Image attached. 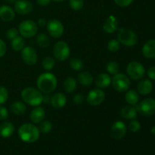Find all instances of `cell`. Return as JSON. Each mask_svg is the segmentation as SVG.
<instances>
[{"label":"cell","mask_w":155,"mask_h":155,"mask_svg":"<svg viewBox=\"0 0 155 155\" xmlns=\"http://www.w3.org/2000/svg\"><path fill=\"white\" fill-rule=\"evenodd\" d=\"M147 75L151 80H155V66L151 67L147 71Z\"/></svg>","instance_id":"cell-43"},{"label":"cell","mask_w":155,"mask_h":155,"mask_svg":"<svg viewBox=\"0 0 155 155\" xmlns=\"http://www.w3.org/2000/svg\"><path fill=\"white\" fill-rule=\"evenodd\" d=\"M53 55L54 59L59 61L68 60L71 55V49L67 42L64 41H58L53 47Z\"/></svg>","instance_id":"cell-7"},{"label":"cell","mask_w":155,"mask_h":155,"mask_svg":"<svg viewBox=\"0 0 155 155\" xmlns=\"http://www.w3.org/2000/svg\"><path fill=\"white\" fill-rule=\"evenodd\" d=\"M64 89L68 93H72L77 89V81L74 77H68L66 80L64 81L63 84Z\"/></svg>","instance_id":"cell-27"},{"label":"cell","mask_w":155,"mask_h":155,"mask_svg":"<svg viewBox=\"0 0 155 155\" xmlns=\"http://www.w3.org/2000/svg\"><path fill=\"white\" fill-rule=\"evenodd\" d=\"M77 81L81 86H90L93 83V76L87 71H83L77 76Z\"/></svg>","instance_id":"cell-24"},{"label":"cell","mask_w":155,"mask_h":155,"mask_svg":"<svg viewBox=\"0 0 155 155\" xmlns=\"http://www.w3.org/2000/svg\"><path fill=\"white\" fill-rule=\"evenodd\" d=\"M15 12L12 7L7 5L0 6V19L5 22H9L15 19Z\"/></svg>","instance_id":"cell-17"},{"label":"cell","mask_w":155,"mask_h":155,"mask_svg":"<svg viewBox=\"0 0 155 155\" xmlns=\"http://www.w3.org/2000/svg\"><path fill=\"white\" fill-rule=\"evenodd\" d=\"M40 132L37 127L33 124H22L18 129V136L20 139L26 143H33L39 139Z\"/></svg>","instance_id":"cell-2"},{"label":"cell","mask_w":155,"mask_h":155,"mask_svg":"<svg viewBox=\"0 0 155 155\" xmlns=\"http://www.w3.org/2000/svg\"><path fill=\"white\" fill-rule=\"evenodd\" d=\"M11 46L15 51H21L25 47V40L22 36H18L11 42Z\"/></svg>","instance_id":"cell-28"},{"label":"cell","mask_w":155,"mask_h":155,"mask_svg":"<svg viewBox=\"0 0 155 155\" xmlns=\"http://www.w3.org/2000/svg\"><path fill=\"white\" fill-rule=\"evenodd\" d=\"M21 97L23 101L29 105L37 107L42 103L43 95L39 89L34 87H27L21 92Z\"/></svg>","instance_id":"cell-3"},{"label":"cell","mask_w":155,"mask_h":155,"mask_svg":"<svg viewBox=\"0 0 155 155\" xmlns=\"http://www.w3.org/2000/svg\"><path fill=\"white\" fill-rule=\"evenodd\" d=\"M36 42L42 48H48L50 45V39L45 33H39L36 37Z\"/></svg>","instance_id":"cell-29"},{"label":"cell","mask_w":155,"mask_h":155,"mask_svg":"<svg viewBox=\"0 0 155 155\" xmlns=\"http://www.w3.org/2000/svg\"><path fill=\"white\" fill-rule=\"evenodd\" d=\"M37 24L41 27H46L47 25V21L45 18H39L37 21Z\"/></svg>","instance_id":"cell-44"},{"label":"cell","mask_w":155,"mask_h":155,"mask_svg":"<svg viewBox=\"0 0 155 155\" xmlns=\"http://www.w3.org/2000/svg\"><path fill=\"white\" fill-rule=\"evenodd\" d=\"M134 0H114V2L120 7H127L133 2Z\"/></svg>","instance_id":"cell-40"},{"label":"cell","mask_w":155,"mask_h":155,"mask_svg":"<svg viewBox=\"0 0 155 155\" xmlns=\"http://www.w3.org/2000/svg\"><path fill=\"white\" fill-rule=\"evenodd\" d=\"M73 101L75 104H81L84 101V96L81 93L76 94L73 98Z\"/></svg>","instance_id":"cell-41"},{"label":"cell","mask_w":155,"mask_h":155,"mask_svg":"<svg viewBox=\"0 0 155 155\" xmlns=\"http://www.w3.org/2000/svg\"><path fill=\"white\" fill-rule=\"evenodd\" d=\"M52 124L48 120H42V122L39 123V127H38L39 132H40V133H42V134H48V133H49L52 130Z\"/></svg>","instance_id":"cell-31"},{"label":"cell","mask_w":155,"mask_h":155,"mask_svg":"<svg viewBox=\"0 0 155 155\" xmlns=\"http://www.w3.org/2000/svg\"><path fill=\"white\" fill-rule=\"evenodd\" d=\"M129 128H130V131L133 133H138L141 130L140 122L135 119L131 120L130 124H129Z\"/></svg>","instance_id":"cell-37"},{"label":"cell","mask_w":155,"mask_h":155,"mask_svg":"<svg viewBox=\"0 0 155 155\" xmlns=\"http://www.w3.org/2000/svg\"><path fill=\"white\" fill-rule=\"evenodd\" d=\"M121 116L126 120H133L136 119L137 117L138 111L136 110V106L126 105L121 108L120 110Z\"/></svg>","instance_id":"cell-23"},{"label":"cell","mask_w":155,"mask_h":155,"mask_svg":"<svg viewBox=\"0 0 155 155\" xmlns=\"http://www.w3.org/2000/svg\"><path fill=\"white\" fill-rule=\"evenodd\" d=\"M125 99L130 105L136 106L139 101V93L135 89H128L126 93Z\"/></svg>","instance_id":"cell-26"},{"label":"cell","mask_w":155,"mask_h":155,"mask_svg":"<svg viewBox=\"0 0 155 155\" xmlns=\"http://www.w3.org/2000/svg\"><path fill=\"white\" fill-rule=\"evenodd\" d=\"M33 5L28 0H17L15 2V12L21 15H26L31 13Z\"/></svg>","instance_id":"cell-14"},{"label":"cell","mask_w":155,"mask_h":155,"mask_svg":"<svg viewBox=\"0 0 155 155\" xmlns=\"http://www.w3.org/2000/svg\"><path fill=\"white\" fill-rule=\"evenodd\" d=\"M47 31L48 34L54 38H60L64 33L63 24L59 20L51 19L47 22Z\"/></svg>","instance_id":"cell-10"},{"label":"cell","mask_w":155,"mask_h":155,"mask_svg":"<svg viewBox=\"0 0 155 155\" xmlns=\"http://www.w3.org/2000/svg\"><path fill=\"white\" fill-rule=\"evenodd\" d=\"M70 67L72 68L74 71H80L83 69L84 68V63L83 61L80 58H72L70 60Z\"/></svg>","instance_id":"cell-32"},{"label":"cell","mask_w":155,"mask_h":155,"mask_svg":"<svg viewBox=\"0 0 155 155\" xmlns=\"http://www.w3.org/2000/svg\"><path fill=\"white\" fill-rule=\"evenodd\" d=\"M138 113L145 117L152 116L155 114V99L147 98L136 105Z\"/></svg>","instance_id":"cell-9"},{"label":"cell","mask_w":155,"mask_h":155,"mask_svg":"<svg viewBox=\"0 0 155 155\" xmlns=\"http://www.w3.org/2000/svg\"><path fill=\"white\" fill-rule=\"evenodd\" d=\"M69 5L73 10L80 11L84 6V0H69Z\"/></svg>","instance_id":"cell-34"},{"label":"cell","mask_w":155,"mask_h":155,"mask_svg":"<svg viewBox=\"0 0 155 155\" xmlns=\"http://www.w3.org/2000/svg\"><path fill=\"white\" fill-rule=\"evenodd\" d=\"M37 4L41 6H47L50 4L51 0H36Z\"/></svg>","instance_id":"cell-45"},{"label":"cell","mask_w":155,"mask_h":155,"mask_svg":"<svg viewBox=\"0 0 155 155\" xmlns=\"http://www.w3.org/2000/svg\"><path fill=\"white\" fill-rule=\"evenodd\" d=\"M107 48L111 52H117L120 48V43L117 39H110L107 43Z\"/></svg>","instance_id":"cell-35"},{"label":"cell","mask_w":155,"mask_h":155,"mask_svg":"<svg viewBox=\"0 0 155 155\" xmlns=\"http://www.w3.org/2000/svg\"><path fill=\"white\" fill-rule=\"evenodd\" d=\"M111 85L117 92H127L130 89L131 81L128 76L126 74H117L112 78Z\"/></svg>","instance_id":"cell-8"},{"label":"cell","mask_w":155,"mask_h":155,"mask_svg":"<svg viewBox=\"0 0 155 155\" xmlns=\"http://www.w3.org/2000/svg\"><path fill=\"white\" fill-rule=\"evenodd\" d=\"M18 36H19V32H18V29L15 28V27H12V28L8 29L6 32V37L10 39V40H12Z\"/></svg>","instance_id":"cell-38"},{"label":"cell","mask_w":155,"mask_h":155,"mask_svg":"<svg viewBox=\"0 0 155 155\" xmlns=\"http://www.w3.org/2000/svg\"><path fill=\"white\" fill-rule=\"evenodd\" d=\"M58 85V80L51 73L45 72L40 74L36 80V86L41 92L50 94L55 90Z\"/></svg>","instance_id":"cell-1"},{"label":"cell","mask_w":155,"mask_h":155,"mask_svg":"<svg viewBox=\"0 0 155 155\" xmlns=\"http://www.w3.org/2000/svg\"><path fill=\"white\" fill-rule=\"evenodd\" d=\"M103 30L107 33H113L118 30V20L114 15H110L103 24Z\"/></svg>","instance_id":"cell-19"},{"label":"cell","mask_w":155,"mask_h":155,"mask_svg":"<svg viewBox=\"0 0 155 155\" xmlns=\"http://www.w3.org/2000/svg\"><path fill=\"white\" fill-rule=\"evenodd\" d=\"M45 117V110L40 106L35 107L30 114V119L34 124H39Z\"/></svg>","instance_id":"cell-18"},{"label":"cell","mask_w":155,"mask_h":155,"mask_svg":"<svg viewBox=\"0 0 155 155\" xmlns=\"http://www.w3.org/2000/svg\"><path fill=\"white\" fill-rule=\"evenodd\" d=\"M105 98V93L101 89H93L88 93L86 101L88 104L92 106H98L104 101Z\"/></svg>","instance_id":"cell-12"},{"label":"cell","mask_w":155,"mask_h":155,"mask_svg":"<svg viewBox=\"0 0 155 155\" xmlns=\"http://www.w3.org/2000/svg\"><path fill=\"white\" fill-rule=\"evenodd\" d=\"M145 74V67L138 61H131L127 64V75L133 80H142Z\"/></svg>","instance_id":"cell-6"},{"label":"cell","mask_w":155,"mask_h":155,"mask_svg":"<svg viewBox=\"0 0 155 155\" xmlns=\"http://www.w3.org/2000/svg\"><path fill=\"white\" fill-rule=\"evenodd\" d=\"M142 52L145 58H155V39H149L144 44Z\"/></svg>","instance_id":"cell-16"},{"label":"cell","mask_w":155,"mask_h":155,"mask_svg":"<svg viewBox=\"0 0 155 155\" xmlns=\"http://www.w3.org/2000/svg\"><path fill=\"white\" fill-rule=\"evenodd\" d=\"M137 92L142 95H148L153 90V83L149 79H143L137 85Z\"/></svg>","instance_id":"cell-20"},{"label":"cell","mask_w":155,"mask_h":155,"mask_svg":"<svg viewBox=\"0 0 155 155\" xmlns=\"http://www.w3.org/2000/svg\"><path fill=\"white\" fill-rule=\"evenodd\" d=\"M8 111L3 106L0 105V120H5L8 118Z\"/></svg>","instance_id":"cell-39"},{"label":"cell","mask_w":155,"mask_h":155,"mask_svg":"<svg viewBox=\"0 0 155 155\" xmlns=\"http://www.w3.org/2000/svg\"><path fill=\"white\" fill-rule=\"evenodd\" d=\"M127 134V126L123 121H116L110 128V135L114 139H122Z\"/></svg>","instance_id":"cell-13"},{"label":"cell","mask_w":155,"mask_h":155,"mask_svg":"<svg viewBox=\"0 0 155 155\" xmlns=\"http://www.w3.org/2000/svg\"><path fill=\"white\" fill-rule=\"evenodd\" d=\"M18 32L22 37L30 39L36 35L38 32V26L32 20H25L20 23L18 26Z\"/></svg>","instance_id":"cell-5"},{"label":"cell","mask_w":155,"mask_h":155,"mask_svg":"<svg viewBox=\"0 0 155 155\" xmlns=\"http://www.w3.org/2000/svg\"><path fill=\"white\" fill-rule=\"evenodd\" d=\"M106 70H107V71L109 74L114 76L116 74H119L120 66L117 62L111 61H109L107 64V65H106Z\"/></svg>","instance_id":"cell-33"},{"label":"cell","mask_w":155,"mask_h":155,"mask_svg":"<svg viewBox=\"0 0 155 155\" xmlns=\"http://www.w3.org/2000/svg\"><path fill=\"white\" fill-rule=\"evenodd\" d=\"M54 2H62L64 1V0H53Z\"/></svg>","instance_id":"cell-49"},{"label":"cell","mask_w":155,"mask_h":155,"mask_svg":"<svg viewBox=\"0 0 155 155\" xmlns=\"http://www.w3.org/2000/svg\"><path fill=\"white\" fill-rule=\"evenodd\" d=\"M68 98L63 92H57L51 97L50 104L54 109H61L66 105Z\"/></svg>","instance_id":"cell-15"},{"label":"cell","mask_w":155,"mask_h":155,"mask_svg":"<svg viewBox=\"0 0 155 155\" xmlns=\"http://www.w3.org/2000/svg\"><path fill=\"white\" fill-rule=\"evenodd\" d=\"M42 67H43L44 70L46 71H50L54 68V65H55V61H54V58L51 57V56H46L43 58L42 61Z\"/></svg>","instance_id":"cell-30"},{"label":"cell","mask_w":155,"mask_h":155,"mask_svg":"<svg viewBox=\"0 0 155 155\" xmlns=\"http://www.w3.org/2000/svg\"><path fill=\"white\" fill-rule=\"evenodd\" d=\"M50 101H51V96L49 94H45L43 95V98H42V102L45 104H48L50 103Z\"/></svg>","instance_id":"cell-46"},{"label":"cell","mask_w":155,"mask_h":155,"mask_svg":"<svg viewBox=\"0 0 155 155\" xmlns=\"http://www.w3.org/2000/svg\"><path fill=\"white\" fill-rule=\"evenodd\" d=\"M151 133H152V134H155V126L151 127Z\"/></svg>","instance_id":"cell-48"},{"label":"cell","mask_w":155,"mask_h":155,"mask_svg":"<svg viewBox=\"0 0 155 155\" xmlns=\"http://www.w3.org/2000/svg\"><path fill=\"white\" fill-rule=\"evenodd\" d=\"M8 91L5 87L0 86V105H2L8 99Z\"/></svg>","instance_id":"cell-36"},{"label":"cell","mask_w":155,"mask_h":155,"mask_svg":"<svg viewBox=\"0 0 155 155\" xmlns=\"http://www.w3.org/2000/svg\"><path fill=\"white\" fill-rule=\"evenodd\" d=\"M10 110L14 115H23L27 110V106L24 102L20 101H15L10 105Z\"/></svg>","instance_id":"cell-25"},{"label":"cell","mask_w":155,"mask_h":155,"mask_svg":"<svg viewBox=\"0 0 155 155\" xmlns=\"http://www.w3.org/2000/svg\"><path fill=\"white\" fill-rule=\"evenodd\" d=\"M15 130V125L12 122L5 121L0 125V136L2 138L7 139L14 134Z\"/></svg>","instance_id":"cell-21"},{"label":"cell","mask_w":155,"mask_h":155,"mask_svg":"<svg viewBox=\"0 0 155 155\" xmlns=\"http://www.w3.org/2000/svg\"><path fill=\"white\" fill-rule=\"evenodd\" d=\"M5 2L9 3V4H12V3H15L16 2V0H5Z\"/></svg>","instance_id":"cell-47"},{"label":"cell","mask_w":155,"mask_h":155,"mask_svg":"<svg viewBox=\"0 0 155 155\" xmlns=\"http://www.w3.org/2000/svg\"><path fill=\"white\" fill-rule=\"evenodd\" d=\"M111 77H110L109 74L103 73V74L97 76L96 79H95V85L98 89H106L111 84Z\"/></svg>","instance_id":"cell-22"},{"label":"cell","mask_w":155,"mask_h":155,"mask_svg":"<svg viewBox=\"0 0 155 155\" xmlns=\"http://www.w3.org/2000/svg\"><path fill=\"white\" fill-rule=\"evenodd\" d=\"M7 51V46L4 41L0 39V58H2Z\"/></svg>","instance_id":"cell-42"},{"label":"cell","mask_w":155,"mask_h":155,"mask_svg":"<svg viewBox=\"0 0 155 155\" xmlns=\"http://www.w3.org/2000/svg\"><path fill=\"white\" fill-rule=\"evenodd\" d=\"M120 43L128 47H133L138 43V36L133 30L127 28H120L117 36Z\"/></svg>","instance_id":"cell-4"},{"label":"cell","mask_w":155,"mask_h":155,"mask_svg":"<svg viewBox=\"0 0 155 155\" xmlns=\"http://www.w3.org/2000/svg\"><path fill=\"white\" fill-rule=\"evenodd\" d=\"M23 61L29 66H33L37 63L38 54L35 48L31 46H25L21 51Z\"/></svg>","instance_id":"cell-11"}]
</instances>
